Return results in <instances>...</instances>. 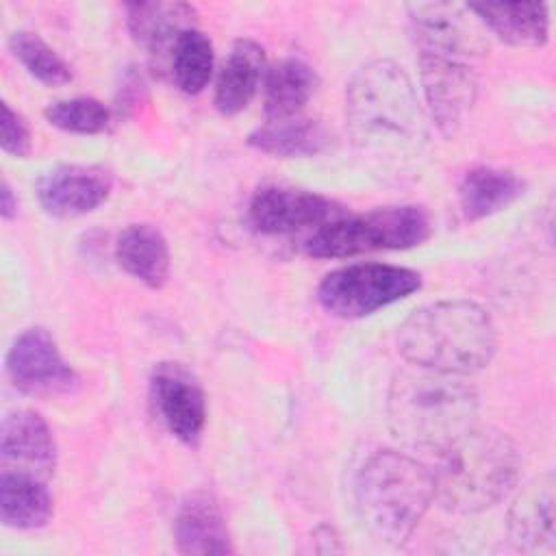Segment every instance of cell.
I'll return each mask as SVG.
<instances>
[{
    "mask_svg": "<svg viewBox=\"0 0 556 556\" xmlns=\"http://www.w3.org/2000/svg\"><path fill=\"white\" fill-rule=\"evenodd\" d=\"M426 111L443 137H454L478 96L476 35L465 15L443 2L408 7Z\"/></svg>",
    "mask_w": 556,
    "mask_h": 556,
    "instance_id": "1",
    "label": "cell"
},
{
    "mask_svg": "<svg viewBox=\"0 0 556 556\" xmlns=\"http://www.w3.org/2000/svg\"><path fill=\"white\" fill-rule=\"evenodd\" d=\"M345 119L356 148L382 161L417 154L428 137L413 80L391 59L356 70L345 91Z\"/></svg>",
    "mask_w": 556,
    "mask_h": 556,
    "instance_id": "2",
    "label": "cell"
},
{
    "mask_svg": "<svg viewBox=\"0 0 556 556\" xmlns=\"http://www.w3.org/2000/svg\"><path fill=\"white\" fill-rule=\"evenodd\" d=\"M476 413L478 395L463 376L408 365L391 378L389 428L410 450L443 452L476 424Z\"/></svg>",
    "mask_w": 556,
    "mask_h": 556,
    "instance_id": "3",
    "label": "cell"
},
{
    "mask_svg": "<svg viewBox=\"0 0 556 556\" xmlns=\"http://www.w3.org/2000/svg\"><path fill=\"white\" fill-rule=\"evenodd\" d=\"M497 348L491 315L471 300H439L413 311L397 332L408 365L469 376L484 369Z\"/></svg>",
    "mask_w": 556,
    "mask_h": 556,
    "instance_id": "4",
    "label": "cell"
},
{
    "mask_svg": "<svg viewBox=\"0 0 556 556\" xmlns=\"http://www.w3.org/2000/svg\"><path fill=\"white\" fill-rule=\"evenodd\" d=\"M432 502V469L404 452L380 450L371 454L354 478L358 521L384 545H404Z\"/></svg>",
    "mask_w": 556,
    "mask_h": 556,
    "instance_id": "5",
    "label": "cell"
},
{
    "mask_svg": "<svg viewBox=\"0 0 556 556\" xmlns=\"http://www.w3.org/2000/svg\"><path fill=\"white\" fill-rule=\"evenodd\" d=\"M437 456L434 500L456 515L495 506L515 486L521 467L515 443L502 430L476 424Z\"/></svg>",
    "mask_w": 556,
    "mask_h": 556,
    "instance_id": "6",
    "label": "cell"
},
{
    "mask_svg": "<svg viewBox=\"0 0 556 556\" xmlns=\"http://www.w3.org/2000/svg\"><path fill=\"white\" fill-rule=\"evenodd\" d=\"M430 230V217L421 206H387L324 224L308 237L306 252L315 258H350L380 250H408L424 243Z\"/></svg>",
    "mask_w": 556,
    "mask_h": 556,
    "instance_id": "7",
    "label": "cell"
},
{
    "mask_svg": "<svg viewBox=\"0 0 556 556\" xmlns=\"http://www.w3.org/2000/svg\"><path fill=\"white\" fill-rule=\"evenodd\" d=\"M421 289V274L387 263H356L324 276L317 302L341 319L367 317Z\"/></svg>",
    "mask_w": 556,
    "mask_h": 556,
    "instance_id": "8",
    "label": "cell"
},
{
    "mask_svg": "<svg viewBox=\"0 0 556 556\" xmlns=\"http://www.w3.org/2000/svg\"><path fill=\"white\" fill-rule=\"evenodd\" d=\"M4 365L13 387L28 395H67L80 384L76 369L63 358L43 328L22 330L11 343Z\"/></svg>",
    "mask_w": 556,
    "mask_h": 556,
    "instance_id": "9",
    "label": "cell"
},
{
    "mask_svg": "<svg viewBox=\"0 0 556 556\" xmlns=\"http://www.w3.org/2000/svg\"><path fill=\"white\" fill-rule=\"evenodd\" d=\"M150 400L167 432L198 445L206 424V397L195 376L180 363H159L150 376Z\"/></svg>",
    "mask_w": 556,
    "mask_h": 556,
    "instance_id": "10",
    "label": "cell"
},
{
    "mask_svg": "<svg viewBox=\"0 0 556 556\" xmlns=\"http://www.w3.org/2000/svg\"><path fill=\"white\" fill-rule=\"evenodd\" d=\"M343 215V208L306 189L289 187H263L258 189L248 206V219L261 235H293L324 224Z\"/></svg>",
    "mask_w": 556,
    "mask_h": 556,
    "instance_id": "11",
    "label": "cell"
},
{
    "mask_svg": "<svg viewBox=\"0 0 556 556\" xmlns=\"http://www.w3.org/2000/svg\"><path fill=\"white\" fill-rule=\"evenodd\" d=\"M0 465L2 471H15L48 480L56 467V443L48 421L35 410H11L0 424Z\"/></svg>",
    "mask_w": 556,
    "mask_h": 556,
    "instance_id": "12",
    "label": "cell"
},
{
    "mask_svg": "<svg viewBox=\"0 0 556 556\" xmlns=\"http://www.w3.org/2000/svg\"><path fill=\"white\" fill-rule=\"evenodd\" d=\"M111 176L91 165H59L37 180L41 208L52 217H80L111 195Z\"/></svg>",
    "mask_w": 556,
    "mask_h": 556,
    "instance_id": "13",
    "label": "cell"
},
{
    "mask_svg": "<svg viewBox=\"0 0 556 556\" xmlns=\"http://www.w3.org/2000/svg\"><path fill=\"white\" fill-rule=\"evenodd\" d=\"M508 534L523 552L554 549V480L549 473L530 482L508 513Z\"/></svg>",
    "mask_w": 556,
    "mask_h": 556,
    "instance_id": "14",
    "label": "cell"
},
{
    "mask_svg": "<svg viewBox=\"0 0 556 556\" xmlns=\"http://www.w3.org/2000/svg\"><path fill=\"white\" fill-rule=\"evenodd\" d=\"M130 37L154 59L172 48L182 30L193 28V7L185 2H128L124 4Z\"/></svg>",
    "mask_w": 556,
    "mask_h": 556,
    "instance_id": "15",
    "label": "cell"
},
{
    "mask_svg": "<svg viewBox=\"0 0 556 556\" xmlns=\"http://www.w3.org/2000/svg\"><path fill=\"white\" fill-rule=\"evenodd\" d=\"M465 9L510 46L541 48L547 41L549 13L543 2H471Z\"/></svg>",
    "mask_w": 556,
    "mask_h": 556,
    "instance_id": "16",
    "label": "cell"
},
{
    "mask_svg": "<svg viewBox=\"0 0 556 556\" xmlns=\"http://www.w3.org/2000/svg\"><path fill=\"white\" fill-rule=\"evenodd\" d=\"M265 76V50L252 39H237L219 70L215 83V109L222 115L241 113L256 96Z\"/></svg>",
    "mask_w": 556,
    "mask_h": 556,
    "instance_id": "17",
    "label": "cell"
},
{
    "mask_svg": "<svg viewBox=\"0 0 556 556\" xmlns=\"http://www.w3.org/2000/svg\"><path fill=\"white\" fill-rule=\"evenodd\" d=\"M119 267L150 289H161L169 278L172 254L165 237L152 224H130L115 241Z\"/></svg>",
    "mask_w": 556,
    "mask_h": 556,
    "instance_id": "18",
    "label": "cell"
},
{
    "mask_svg": "<svg viewBox=\"0 0 556 556\" xmlns=\"http://www.w3.org/2000/svg\"><path fill=\"white\" fill-rule=\"evenodd\" d=\"M180 554H228L230 536L219 506L208 495H191L174 521Z\"/></svg>",
    "mask_w": 556,
    "mask_h": 556,
    "instance_id": "19",
    "label": "cell"
},
{
    "mask_svg": "<svg viewBox=\"0 0 556 556\" xmlns=\"http://www.w3.org/2000/svg\"><path fill=\"white\" fill-rule=\"evenodd\" d=\"M523 180L497 167H471L458 182V202L469 222L495 215L523 195Z\"/></svg>",
    "mask_w": 556,
    "mask_h": 556,
    "instance_id": "20",
    "label": "cell"
},
{
    "mask_svg": "<svg viewBox=\"0 0 556 556\" xmlns=\"http://www.w3.org/2000/svg\"><path fill=\"white\" fill-rule=\"evenodd\" d=\"M248 143L271 156L300 159L324 152L330 143V132L321 122L295 115L285 119H267L263 126L250 132Z\"/></svg>",
    "mask_w": 556,
    "mask_h": 556,
    "instance_id": "21",
    "label": "cell"
},
{
    "mask_svg": "<svg viewBox=\"0 0 556 556\" xmlns=\"http://www.w3.org/2000/svg\"><path fill=\"white\" fill-rule=\"evenodd\" d=\"M52 517V495L46 480L2 471L0 473V519L13 530H39Z\"/></svg>",
    "mask_w": 556,
    "mask_h": 556,
    "instance_id": "22",
    "label": "cell"
},
{
    "mask_svg": "<svg viewBox=\"0 0 556 556\" xmlns=\"http://www.w3.org/2000/svg\"><path fill=\"white\" fill-rule=\"evenodd\" d=\"M317 89L315 70L302 59H285L265 72L263 109L267 119L295 117Z\"/></svg>",
    "mask_w": 556,
    "mask_h": 556,
    "instance_id": "23",
    "label": "cell"
},
{
    "mask_svg": "<svg viewBox=\"0 0 556 556\" xmlns=\"http://www.w3.org/2000/svg\"><path fill=\"white\" fill-rule=\"evenodd\" d=\"M213 65L215 54L211 39L198 28L182 30L169 54V70L176 87L189 96L200 93L213 76Z\"/></svg>",
    "mask_w": 556,
    "mask_h": 556,
    "instance_id": "24",
    "label": "cell"
},
{
    "mask_svg": "<svg viewBox=\"0 0 556 556\" xmlns=\"http://www.w3.org/2000/svg\"><path fill=\"white\" fill-rule=\"evenodd\" d=\"M9 50L22 67L46 87H61L72 80L70 65L33 30H15L9 37Z\"/></svg>",
    "mask_w": 556,
    "mask_h": 556,
    "instance_id": "25",
    "label": "cell"
},
{
    "mask_svg": "<svg viewBox=\"0 0 556 556\" xmlns=\"http://www.w3.org/2000/svg\"><path fill=\"white\" fill-rule=\"evenodd\" d=\"M43 117L50 126L72 135H98L109 128L111 111L89 96L56 100L46 106Z\"/></svg>",
    "mask_w": 556,
    "mask_h": 556,
    "instance_id": "26",
    "label": "cell"
},
{
    "mask_svg": "<svg viewBox=\"0 0 556 556\" xmlns=\"http://www.w3.org/2000/svg\"><path fill=\"white\" fill-rule=\"evenodd\" d=\"M0 146L7 154L24 159L30 154L33 139L28 124L24 117L11 109L9 102H2V117H0Z\"/></svg>",
    "mask_w": 556,
    "mask_h": 556,
    "instance_id": "27",
    "label": "cell"
},
{
    "mask_svg": "<svg viewBox=\"0 0 556 556\" xmlns=\"http://www.w3.org/2000/svg\"><path fill=\"white\" fill-rule=\"evenodd\" d=\"M0 215L7 222L17 215V198L7 178H2V182H0Z\"/></svg>",
    "mask_w": 556,
    "mask_h": 556,
    "instance_id": "28",
    "label": "cell"
}]
</instances>
